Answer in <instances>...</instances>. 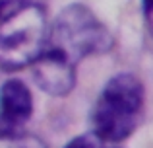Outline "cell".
Listing matches in <instances>:
<instances>
[{
  "mask_svg": "<svg viewBox=\"0 0 153 148\" xmlns=\"http://www.w3.org/2000/svg\"><path fill=\"white\" fill-rule=\"evenodd\" d=\"M33 98L25 82L14 78L0 88V133H18L31 119Z\"/></svg>",
  "mask_w": 153,
  "mask_h": 148,
  "instance_id": "5b68a950",
  "label": "cell"
},
{
  "mask_svg": "<svg viewBox=\"0 0 153 148\" xmlns=\"http://www.w3.org/2000/svg\"><path fill=\"white\" fill-rule=\"evenodd\" d=\"M0 148H49L41 138L19 133H0Z\"/></svg>",
  "mask_w": 153,
  "mask_h": 148,
  "instance_id": "8992f818",
  "label": "cell"
},
{
  "mask_svg": "<svg viewBox=\"0 0 153 148\" xmlns=\"http://www.w3.org/2000/svg\"><path fill=\"white\" fill-rule=\"evenodd\" d=\"M49 41L47 18L41 6L25 4L0 22V70L16 72L29 66Z\"/></svg>",
  "mask_w": 153,
  "mask_h": 148,
  "instance_id": "7a4b0ae2",
  "label": "cell"
},
{
  "mask_svg": "<svg viewBox=\"0 0 153 148\" xmlns=\"http://www.w3.org/2000/svg\"><path fill=\"white\" fill-rule=\"evenodd\" d=\"M33 78L43 92L51 95H68L76 86V65L60 51L49 47L35 59Z\"/></svg>",
  "mask_w": 153,
  "mask_h": 148,
  "instance_id": "277c9868",
  "label": "cell"
},
{
  "mask_svg": "<svg viewBox=\"0 0 153 148\" xmlns=\"http://www.w3.org/2000/svg\"><path fill=\"white\" fill-rule=\"evenodd\" d=\"M64 148H103V140L95 133H87V134H82V137H76Z\"/></svg>",
  "mask_w": 153,
  "mask_h": 148,
  "instance_id": "52a82bcc",
  "label": "cell"
},
{
  "mask_svg": "<svg viewBox=\"0 0 153 148\" xmlns=\"http://www.w3.org/2000/svg\"><path fill=\"white\" fill-rule=\"evenodd\" d=\"M51 47L78 65L89 55L107 53L112 47L111 31L83 4H70L58 16L51 29Z\"/></svg>",
  "mask_w": 153,
  "mask_h": 148,
  "instance_id": "3957f363",
  "label": "cell"
},
{
  "mask_svg": "<svg viewBox=\"0 0 153 148\" xmlns=\"http://www.w3.org/2000/svg\"><path fill=\"white\" fill-rule=\"evenodd\" d=\"M143 2V12H146V18L149 20V12H151V0H142Z\"/></svg>",
  "mask_w": 153,
  "mask_h": 148,
  "instance_id": "9c48e42d",
  "label": "cell"
},
{
  "mask_svg": "<svg viewBox=\"0 0 153 148\" xmlns=\"http://www.w3.org/2000/svg\"><path fill=\"white\" fill-rule=\"evenodd\" d=\"M143 84L138 76L120 72L105 84L91 113L93 133L101 140L122 142L138 127L143 113Z\"/></svg>",
  "mask_w": 153,
  "mask_h": 148,
  "instance_id": "6da1fadb",
  "label": "cell"
},
{
  "mask_svg": "<svg viewBox=\"0 0 153 148\" xmlns=\"http://www.w3.org/2000/svg\"><path fill=\"white\" fill-rule=\"evenodd\" d=\"M25 4H27V0H0V22L10 18L14 12H18Z\"/></svg>",
  "mask_w": 153,
  "mask_h": 148,
  "instance_id": "ba28073f",
  "label": "cell"
}]
</instances>
